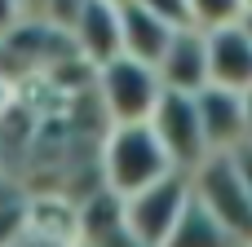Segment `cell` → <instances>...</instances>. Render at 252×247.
Masks as SVG:
<instances>
[{
	"label": "cell",
	"mask_w": 252,
	"mask_h": 247,
	"mask_svg": "<svg viewBox=\"0 0 252 247\" xmlns=\"http://www.w3.org/2000/svg\"><path fill=\"white\" fill-rule=\"evenodd\" d=\"M244 18V0H186V22L199 31H217Z\"/></svg>",
	"instance_id": "12"
},
{
	"label": "cell",
	"mask_w": 252,
	"mask_h": 247,
	"mask_svg": "<svg viewBox=\"0 0 252 247\" xmlns=\"http://www.w3.org/2000/svg\"><path fill=\"white\" fill-rule=\"evenodd\" d=\"M195 110H199V128H204V146L208 155H230L239 141L252 137L248 110H244V93L230 88H199L195 93Z\"/></svg>",
	"instance_id": "7"
},
{
	"label": "cell",
	"mask_w": 252,
	"mask_h": 247,
	"mask_svg": "<svg viewBox=\"0 0 252 247\" xmlns=\"http://www.w3.org/2000/svg\"><path fill=\"white\" fill-rule=\"evenodd\" d=\"M133 4L151 9V13L164 18L168 27H190V22H186V0H133Z\"/></svg>",
	"instance_id": "13"
},
{
	"label": "cell",
	"mask_w": 252,
	"mask_h": 247,
	"mask_svg": "<svg viewBox=\"0 0 252 247\" xmlns=\"http://www.w3.org/2000/svg\"><path fill=\"white\" fill-rule=\"evenodd\" d=\"M93 97H97L106 124H146L164 97V84H159L151 62L120 53L93 71Z\"/></svg>",
	"instance_id": "2"
},
{
	"label": "cell",
	"mask_w": 252,
	"mask_h": 247,
	"mask_svg": "<svg viewBox=\"0 0 252 247\" xmlns=\"http://www.w3.org/2000/svg\"><path fill=\"white\" fill-rule=\"evenodd\" d=\"M111 4H124V0H111Z\"/></svg>",
	"instance_id": "19"
},
{
	"label": "cell",
	"mask_w": 252,
	"mask_h": 247,
	"mask_svg": "<svg viewBox=\"0 0 252 247\" xmlns=\"http://www.w3.org/2000/svg\"><path fill=\"white\" fill-rule=\"evenodd\" d=\"M226 159L235 164V172H239V181H244V186L252 190V137H248V141H239V146H235V150H230Z\"/></svg>",
	"instance_id": "14"
},
{
	"label": "cell",
	"mask_w": 252,
	"mask_h": 247,
	"mask_svg": "<svg viewBox=\"0 0 252 247\" xmlns=\"http://www.w3.org/2000/svg\"><path fill=\"white\" fill-rule=\"evenodd\" d=\"M239 27L248 31V40H252V13H244V18H239Z\"/></svg>",
	"instance_id": "17"
},
{
	"label": "cell",
	"mask_w": 252,
	"mask_h": 247,
	"mask_svg": "<svg viewBox=\"0 0 252 247\" xmlns=\"http://www.w3.org/2000/svg\"><path fill=\"white\" fill-rule=\"evenodd\" d=\"M244 13H252V0H244Z\"/></svg>",
	"instance_id": "18"
},
{
	"label": "cell",
	"mask_w": 252,
	"mask_h": 247,
	"mask_svg": "<svg viewBox=\"0 0 252 247\" xmlns=\"http://www.w3.org/2000/svg\"><path fill=\"white\" fill-rule=\"evenodd\" d=\"M164 247H239L195 199H190V208L182 212V221H177V230L168 234V243Z\"/></svg>",
	"instance_id": "11"
},
{
	"label": "cell",
	"mask_w": 252,
	"mask_h": 247,
	"mask_svg": "<svg viewBox=\"0 0 252 247\" xmlns=\"http://www.w3.org/2000/svg\"><path fill=\"white\" fill-rule=\"evenodd\" d=\"M155 75L168 93H199L208 88V40L199 27H177L155 62Z\"/></svg>",
	"instance_id": "8"
},
{
	"label": "cell",
	"mask_w": 252,
	"mask_h": 247,
	"mask_svg": "<svg viewBox=\"0 0 252 247\" xmlns=\"http://www.w3.org/2000/svg\"><path fill=\"white\" fill-rule=\"evenodd\" d=\"M168 172H177V168L164 155L151 124H106V137L97 146L102 190H111L115 199H128V194L155 186L159 177H168Z\"/></svg>",
	"instance_id": "1"
},
{
	"label": "cell",
	"mask_w": 252,
	"mask_h": 247,
	"mask_svg": "<svg viewBox=\"0 0 252 247\" xmlns=\"http://www.w3.org/2000/svg\"><path fill=\"white\" fill-rule=\"evenodd\" d=\"M173 31H177V27H168V22L155 18L151 9H142V4H133V0L120 4V53H124V57H137V62H151V66H155Z\"/></svg>",
	"instance_id": "10"
},
{
	"label": "cell",
	"mask_w": 252,
	"mask_h": 247,
	"mask_svg": "<svg viewBox=\"0 0 252 247\" xmlns=\"http://www.w3.org/2000/svg\"><path fill=\"white\" fill-rule=\"evenodd\" d=\"M204 40H208V84L244 93L252 84V40H248V31L239 22H230V27L204 31Z\"/></svg>",
	"instance_id": "9"
},
{
	"label": "cell",
	"mask_w": 252,
	"mask_h": 247,
	"mask_svg": "<svg viewBox=\"0 0 252 247\" xmlns=\"http://www.w3.org/2000/svg\"><path fill=\"white\" fill-rule=\"evenodd\" d=\"M66 40H71V53L97 71L102 62L120 57V4L111 0H80L75 18L66 22Z\"/></svg>",
	"instance_id": "6"
},
{
	"label": "cell",
	"mask_w": 252,
	"mask_h": 247,
	"mask_svg": "<svg viewBox=\"0 0 252 247\" xmlns=\"http://www.w3.org/2000/svg\"><path fill=\"white\" fill-rule=\"evenodd\" d=\"M151 133L159 137L164 155L173 159L177 172H190L195 164L208 159V146H204V128H199V110H195V93H168L159 97V106L151 110Z\"/></svg>",
	"instance_id": "5"
},
{
	"label": "cell",
	"mask_w": 252,
	"mask_h": 247,
	"mask_svg": "<svg viewBox=\"0 0 252 247\" xmlns=\"http://www.w3.org/2000/svg\"><path fill=\"white\" fill-rule=\"evenodd\" d=\"M244 110H248V124H252V84L244 88Z\"/></svg>",
	"instance_id": "16"
},
{
	"label": "cell",
	"mask_w": 252,
	"mask_h": 247,
	"mask_svg": "<svg viewBox=\"0 0 252 247\" xmlns=\"http://www.w3.org/2000/svg\"><path fill=\"white\" fill-rule=\"evenodd\" d=\"M4 110H9V75L0 71V115H4Z\"/></svg>",
	"instance_id": "15"
},
{
	"label": "cell",
	"mask_w": 252,
	"mask_h": 247,
	"mask_svg": "<svg viewBox=\"0 0 252 247\" xmlns=\"http://www.w3.org/2000/svg\"><path fill=\"white\" fill-rule=\"evenodd\" d=\"M124 203V230L137 247H164L177 230L182 212L190 208V172H168L155 186L120 199Z\"/></svg>",
	"instance_id": "4"
},
{
	"label": "cell",
	"mask_w": 252,
	"mask_h": 247,
	"mask_svg": "<svg viewBox=\"0 0 252 247\" xmlns=\"http://www.w3.org/2000/svg\"><path fill=\"white\" fill-rule=\"evenodd\" d=\"M190 199L239 247H252V190L239 181L226 155H208L204 164L190 168Z\"/></svg>",
	"instance_id": "3"
}]
</instances>
